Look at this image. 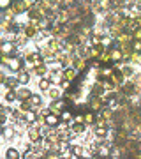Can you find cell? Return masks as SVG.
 <instances>
[{"label":"cell","mask_w":141,"mask_h":159,"mask_svg":"<svg viewBox=\"0 0 141 159\" xmlns=\"http://www.w3.org/2000/svg\"><path fill=\"white\" fill-rule=\"evenodd\" d=\"M4 64H9V67L12 69V71H18V73L21 71V60L20 58H12V60H9L7 55H4Z\"/></svg>","instance_id":"obj_1"},{"label":"cell","mask_w":141,"mask_h":159,"mask_svg":"<svg viewBox=\"0 0 141 159\" xmlns=\"http://www.w3.org/2000/svg\"><path fill=\"white\" fill-rule=\"evenodd\" d=\"M12 9H14V12H25L28 9V5H27L25 0H14L12 2Z\"/></svg>","instance_id":"obj_2"},{"label":"cell","mask_w":141,"mask_h":159,"mask_svg":"<svg viewBox=\"0 0 141 159\" xmlns=\"http://www.w3.org/2000/svg\"><path fill=\"white\" fill-rule=\"evenodd\" d=\"M50 110L53 111V113H57V115H58V113H62V111H64V101H62V99H58V101H53V103L50 104Z\"/></svg>","instance_id":"obj_3"},{"label":"cell","mask_w":141,"mask_h":159,"mask_svg":"<svg viewBox=\"0 0 141 159\" xmlns=\"http://www.w3.org/2000/svg\"><path fill=\"white\" fill-rule=\"evenodd\" d=\"M48 126H57L58 124V117H57V113H50V115L46 117V120H44Z\"/></svg>","instance_id":"obj_4"},{"label":"cell","mask_w":141,"mask_h":159,"mask_svg":"<svg viewBox=\"0 0 141 159\" xmlns=\"http://www.w3.org/2000/svg\"><path fill=\"white\" fill-rule=\"evenodd\" d=\"M28 97H32V92L28 90V88H20L18 90V99H28Z\"/></svg>","instance_id":"obj_5"},{"label":"cell","mask_w":141,"mask_h":159,"mask_svg":"<svg viewBox=\"0 0 141 159\" xmlns=\"http://www.w3.org/2000/svg\"><path fill=\"white\" fill-rule=\"evenodd\" d=\"M35 34H37V28H35L34 25H27V27H25V35H27V37H32V35H35Z\"/></svg>","instance_id":"obj_6"},{"label":"cell","mask_w":141,"mask_h":159,"mask_svg":"<svg viewBox=\"0 0 141 159\" xmlns=\"http://www.w3.org/2000/svg\"><path fill=\"white\" fill-rule=\"evenodd\" d=\"M27 60H28V62H35V64L42 62V58H41L39 53H32V55H28V57H27Z\"/></svg>","instance_id":"obj_7"},{"label":"cell","mask_w":141,"mask_h":159,"mask_svg":"<svg viewBox=\"0 0 141 159\" xmlns=\"http://www.w3.org/2000/svg\"><path fill=\"white\" fill-rule=\"evenodd\" d=\"M64 76H65V80H72V78L76 76V69H74V67H67Z\"/></svg>","instance_id":"obj_8"},{"label":"cell","mask_w":141,"mask_h":159,"mask_svg":"<svg viewBox=\"0 0 141 159\" xmlns=\"http://www.w3.org/2000/svg\"><path fill=\"white\" fill-rule=\"evenodd\" d=\"M14 99H18V92H14L12 88H9V92L5 94V101H9V103H12Z\"/></svg>","instance_id":"obj_9"},{"label":"cell","mask_w":141,"mask_h":159,"mask_svg":"<svg viewBox=\"0 0 141 159\" xmlns=\"http://www.w3.org/2000/svg\"><path fill=\"white\" fill-rule=\"evenodd\" d=\"M18 80H20V83H28L30 76H28V73H25V71H20V74H18Z\"/></svg>","instance_id":"obj_10"},{"label":"cell","mask_w":141,"mask_h":159,"mask_svg":"<svg viewBox=\"0 0 141 159\" xmlns=\"http://www.w3.org/2000/svg\"><path fill=\"white\" fill-rule=\"evenodd\" d=\"M34 71H35V74H39V76H44L48 69H46V65H44V64H39V65H35V69H34Z\"/></svg>","instance_id":"obj_11"},{"label":"cell","mask_w":141,"mask_h":159,"mask_svg":"<svg viewBox=\"0 0 141 159\" xmlns=\"http://www.w3.org/2000/svg\"><path fill=\"white\" fill-rule=\"evenodd\" d=\"M14 50V44L12 42H4L2 44V51H4V55H7L9 51H12Z\"/></svg>","instance_id":"obj_12"},{"label":"cell","mask_w":141,"mask_h":159,"mask_svg":"<svg viewBox=\"0 0 141 159\" xmlns=\"http://www.w3.org/2000/svg\"><path fill=\"white\" fill-rule=\"evenodd\" d=\"M72 131H74V133H76V134H81V133H83V131H85V126H83V124H81V120H80V122H76V124H74V126H72Z\"/></svg>","instance_id":"obj_13"},{"label":"cell","mask_w":141,"mask_h":159,"mask_svg":"<svg viewBox=\"0 0 141 159\" xmlns=\"http://www.w3.org/2000/svg\"><path fill=\"white\" fill-rule=\"evenodd\" d=\"M39 88L42 90V92H50V81H48V80H41Z\"/></svg>","instance_id":"obj_14"},{"label":"cell","mask_w":141,"mask_h":159,"mask_svg":"<svg viewBox=\"0 0 141 159\" xmlns=\"http://www.w3.org/2000/svg\"><path fill=\"white\" fill-rule=\"evenodd\" d=\"M20 83V80L18 78H9V80H5V85H7V88H14L16 85Z\"/></svg>","instance_id":"obj_15"},{"label":"cell","mask_w":141,"mask_h":159,"mask_svg":"<svg viewBox=\"0 0 141 159\" xmlns=\"http://www.w3.org/2000/svg\"><path fill=\"white\" fill-rule=\"evenodd\" d=\"M5 157H9V159H16V157H20V152L16 150V148H9L7 150V156Z\"/></svg>","instance_id":"obj_16"},{"label":"cell","mask_w":141,"mask_h":159,"mask_svg":"<svg viewBox=\"0 0 141 159\" xmlns=\"http://www.w3.org/2000/svg\"><path fill=\"white\" fill-rule=\"evenodd\" d=\"M25 118H27V120H28V122H35V120H37V118H39V117L35 115V113H32L30 110H28V111H25Z\"/></svg>","instance_id":"obj_17"},{"label":"cell","mask_w":141,"mask_h":159,"mask_svg":"<svg viewBox=\"0 0 141 159\" xmlns=\"http://www.w3.org/2000/svg\"><path fill=\"white\" fill-rule=\"evenodd\" d=\"M101 51H102V46H99V44H95V46H93V48H92L90 51V55L92 57H95V55H101Z\"/></svg>","instance_id":"obj_18"},{"label":"cell","mask_w":141,"mask_h":159,"mask_svg":"<svg viewBox=\"0 0 141 159\" xmlns=\"http://www.w3.org/2000/svg\"><path fill=\"white\" fill-rule=\"evenodd\" d=\"M30 101H32V106H41V103H42L41 95H32V97H30Z\"/></svg>","instance_id":"obj_19"},{"label":"cell","mask_w":141,"mask_h":159,"mask_svg":"<svg viewBox=\"0 0 141 159\" xmlns=\"http://www.w3.org/2000/svg\"><path fill=\"white\" fill-rule=\"evenodd\" d=\"M32 108V101H28V99H23V104H21V110L23 111H28Z\"/></svg>","instance_id":"obj_20"},{"label":"cell","mask_w":141,"mask_h":159,"mask_svg":"<svg viewBox=\"0 0 141 159\" xmlns=\"http://www.w3.org/2000/svg\"><path fill=\"white\" fill-rule=\"evenodd\" d=\"M95 134H97V136H101V138H104L106 134H108V131H106V127H97Z\"/></svg>","instance_id":"obj_21"},{"label":"cell","mask_w":141,"mask_h":159,"mask_svg":"<svg viewBox=\"0 0 141 159\" xmlns=\"http://www.w3.org/2000/svg\"><path fill=\"white\" fill-rule=\"evenodd\" d=\"M50 95L53 99H58V97H60V90H58V88H50Z\"/></svg>","instance_id":"obj_22"},{"label":"cell","mask_w":141,"mask_h":159,"mask_svg":"<svg viewBox=\"0 0 141 159\" xmlns=\"http://www.w3.org/2000/svg\"><path fill=\"white\" fill-rule=\"evenodd\" d=\"M50 113H53V111H51L50 108H41V111H39V117H44V118H46V117L50 115Z\"/></svg>","instance_id":"obj_23"},{"label":"cell","mask_w":141,"mask_h":159,"mask_svg":"<svg viewBox=\"0 0 141 159\" xmlns=\"http://www.w3.org/2000/svg\"><path fill=\"white\" fill-rule=\"evenodd\" d=\"M30 140L32 141H37V140H39V131H37V129H32L30 131Z\"/></svg>","instance_id":"obj_24"},{"label":"cell","mask_w":141,"mask_h":159,"mask_svg":"<svg viewBox=\"0 0 141 159\" xmlns=\"http://www.w3.org/2000/svg\"><path fill=\"white\" fill-rule=\"evenodd\" d=\"M85 122H87V124L95 122V115H93V113H87V115H85Z\"/></svg>","instance_id":"obj_25"},{"label":"cell","mask_w":141,"mask_h":159,"mask_svg":"<svg viewBox=\"0 0 141 159\" xmlns=\"http://www.w3.org/2000/svg\"><path fill=\"white\" fill-rule=\"evenodd\" d=\"M111 58H113V60H120L122 58V51L120 50H115V51L111 53Z\"/></svg>","instance_id":"obj_26"},{"label":"cell","mask_w":141,"mask_h":159,"mask_svg":"<svg viewBox=\"0 0 141 159\" xmlns=\"http://www.w3.org/2000/svg\"><path fill=\"white\" fill-rule=\"evenodd\" d=\"M122 73H123V76H131V74H132V67H129V65H125V67L122 69Z\"/></svg>","instance_id":"obj_27"},{"label":"cell","mask_w":141,"mask_h":159,"mask_svg":"<svg viewBox=\"0 0 141 159\" xmlns=\"http://www.w3.org/2000/svg\"><path fill=\"white\" fill-rule=\"evenodd\" d=\"M122 74H123V73H120L118 69H113V76L116 78V81H122Z\"/></svg>","instance_id":"obj_28"},{"label":"cell","mask_w":141,"mask_h":159,"mask_svg":"<svg viewBox=\"0 0 141 159\" xmlns=\"http://www.w3.org/2000/svg\"><path fill=\"white\" fill-rule=\"evenodd\" d=\"M4 136H5V138H11V136H12V129H11V127H5V131H4Z\"/></svg>","instance_id":"obj_29"},{"label":"cell","mask_w":141,"mask_h":159,"mask_svg":"<svg viewBox=\"0 0 141 159\" xmlns=\"http://www.w3.org/2000/svg\"><path fill=\"white\" fill-rule=\"evenodd\" d=\"M72 152H74L76 156H81V154H83V148H81V147H74V148H72Z\"/></svg>","instance_id":"obj_30"},{"label":"cell","mask_w":141,"mask_h":159,"mask_svg":"<svg viewBox=\"0 0 141 159\" xmlns=\"http://www.w3.org/2000/svg\"><path fill=\"white\" fill-rule=\"evenodd\" d=\"M0 5H2V9H7L9 7V0H0Z\"/></svg>","instance_id":"obj_31"},{"label":"cell","mask_w":141,"mask_h":159,"mask_svg":"<svg viewBox=\"0 0 141 159\" xmlns=\"http://www.w3.org/2000/svg\"><path fill=\"white\" fill-rule=\"evenodd\" d=\"M106 87H108V88L115 87V81H113V80H106Z\"/></svg>","instance_id":"obj_32"},{"label":"cell","mask_w":141,"mask_h":159,"mask_svg":"<svg viewBox=\"0 0 141 159\" xmlns=\"http://www.w3.org/2000/svg\"><path fill=\"white\" fill-rule=\"evenodd\" d=\"M62 118H64V120L67 122V120H69V118H70V115H69V113H62Z\"/></svg>","instance_id":"obj_33"}]
</instances>
